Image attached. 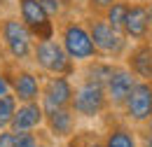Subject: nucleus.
Segmentation results:
<instances>
[{"instance_id": "nucleus-21", "label": "nucleus", "mask_w": 152, "mask_h": 147, "mask_svg": "<svg viewBox=\"0 0 152 147\" xmlns=\"http://www.w3.org/2000/svg\"><path fill=\"white\" fill-rule=\"evenodd\" d=\"M70 147H103V140H98L94 135H87L84 140H82V133H77L70 138Z\"/></svg>"}, {"instance_id": "nucleus-3", "label": "nucleus", "mask_w": 152, "mask_h": 147, "mask_svg": "<svg viewBox=\"0 0 152 147\" xmlns=\"http://www.w3.org/2000/svg\"><path fill=\"white\" fill-rule=\"evenodd\" d=\"M31 65L40 75H66V77H73L77 73V63L66 54V49L58 42V37L35 40Z\"/></svg>"}, {"instance_id": "nucleus-31", "label": "nucleus", "mask_w": 152, "mask_h": 147, "mask_svg": "<svg viewBox=\"0 0 152 147\" xmlns=\"http://www.w3.org/2000/svg\"><path fill=\"white\" fill-rule=\"evenodd\" d=\"M0 52H2V49H0Z\"/></svg>"}, {"instance_id": "nucleus-7", "label": "nucleus", "mask_w": 152, "mask_h": 147, "mask_svg": "<svg viewBox=\"0 0 152 147\" xmlns=\"http://www.w3.org/2000/svg\"><path fill=\"white\" fill-rule=\"evenodd\" d=\"M12 96L19 103H31L42 98V75L33 65H10Z\"/></svg>"}, {"instance_id": "nucleus-18", "label": "nucleus", "mask_w": 152, "mask_h": 147, "mask_svg": "<svg viewBox=\"0 0 152 147\" xmlns=\"http://www.w3.org/2000/svg\"><path fill=\"white\" fill-rule=\"evenodd\" d=\"M17 147H49V135L40 133V131H23V133H14Z\"/></svg>"}, {"instance_id": "nucleus-30", "label": "nucleus", "mask_w": 152, "mask_h": 147, "mask_svg": "<svg viewBox=\"0 0 152 147\" xmlns=\"http://www.w3.org/2000/svg\"><path fill=\"white\" fill-rule=\"evenodd\" d=\"M138 2H143V5H150L152 0H138Z\"/></svg>"}, {"instance_id": "nucleus-9", "label": "nucleus", "mask_w": 152, "mask_h": 147, "mask_svg": "<svg viewBox=\"0 0 152 147\" xmlns=\"http://www.w3.org/2000/svg\"><path fill=\"white\" fill-rule=\"evenodd\" d=\"M75 84L66 75H45L42 79V108H70Z\"/></svg>"}, {"instance_id": "nucleus-22", "label": "nucleus", "mask_w": 152, "mask_h": 147, "mask_svg": "<svg viewBox=\"0 0 152 147\" xmlns=\"http://www.w3.org/2000/svg\"><path fill=\"white\" fill-rule=\"evenodd\" d=\"M12 93V79H10V63L0 65V96Z\"/></svg>"}, {"instance_id": "nucleus-24", "label": "nucleus", "mask_w": 152, "mask_h": 147, "mask_svg": "<svg viewBox=\"0 0 152 147\" xmlns=\"http://www.w3.org/2000/svg\"><path fill=\"white\" fill-rule=\"evenodd\" d=\"M0 147H17L14 131H10V129H2V131H0Z\"/></svg>"}, {"instance_id": "nucleus-13", "label": "nucleus", "mask_w": 152, "mask_h": 147, "mask_svg": "<svg viewBox=\"0 0 152 147\" xmlns=\"http://www.w3.org/2000/svg\"><path fill=\"white\" fill-rule=\"evenodd\" d=\"M45 129V110L40 100H31V103H19V108L12 117L10 131L14 133H23V131H42Z\"/></svg>"}, {"instance_id": "nucleus-1", "label": "nucleus", "mask_w": 152, "mask_h": 147, "mask_svg": "<svg viewBox=\"0 0 152 147\" xmlns=\"http://www.w3.org/2000/svg\"><path fill=\"white\" fill-rule=\"evenodd\" d=\"M35 37L17 14L0 19V49L10 65H31Z\"/></svg>"}, {"instance_id": "nucleus-25", "label": "nucleus", "mask_w": 152, "mask_h": 147, "mask_svg": "<svg viewBox=\"0 0 152 147\" xmlns=\"http://www.w3.org/2000/svg\"><path fill=\"white\" fill-rule=\"evenodd\" d=\"M17 5V0H0V12H7Z\"/></svg>"}, {"instance_id": "nucleus-4", "label": "nucleus", "mask_w": 152, "mask_h": 147, "mask_svg": "<svg viewBox=\"0 0 152 147\" xmlns=\"http://www.w3.org/2000/svg\"><path fill=\"white\" fill-rule=\"evenodd\" d=\"M84 21H87V28L91 33L94 47H96V52H98L101 58H108V61L124 58V54L131 47V42L122 35L119 31H115L101 14H89Z\"/></svg>"}, {"instance_id": "nucleus-12", "label": "nucleus", "mask_w": 152, "mask_h": 147, "mask_svg": "<svg viewBox=\"0 0 152 147\" xmlns=\"http://www.w3.org/2000/svg\"><path fill=\"white\" fill-rule=\"evenodd\" d=\"M124 37L129 42H150L152 28H150V14H148V5L143 2H131L126 21H124Z\"/></svg>"}, {"instance_id": "nucleus-15", "label": "nucleus", "mask_w": 152, "mask_h": 147, "mask_svg": "<svg viewBox=\"0 0 152 147\" xmlns=\"http://www.w3.org/2000/svg\"><path fill=\"white\" fill-rule=\"evenodd\" d=\"M103 147H140L138 133L126 124H113L105 131Z\"/></svg>"}, {"instance_id": "nucleus-16", "label": "nucleus", "mask_w": 152, "mask_h": 147, "mask_svg": "<svg viewBox=\"0 0 152 147\" xmlns=\"http://www.w3.org/2000/svg\"><path fill=\"white\" fill-rule=\"evenodd\" d=\"M115 61H108V58H94V61H89V63H84V70H82V75H84V79H91V82H96V84H103L105 87V82H108V77L113 75L115 70Z\"/></svg>"}, {"instance_id": "nucleus-23", "label": "nucleus", "mask_w": 152, "mask_h": 147, "mask_svg": "<svg viewBox=\"0 0 152 147\" xmlns=\"http://www.w3.org/2000/svg\"><path fill=\"white\" fill-rule=\"evenodd\" d=\"M115 0H87V9H89V14H103L110 5H113Z\"/></svg>"}, {"instance_id": "nucleus-10", "label": "nucleus", "mask_w": 152, "mask_h": 147, "mask_svg": "<svg viewBox=\"0 0 152 147\" xmlns=\"http://www.w3.org/2000/svg\"><path fill=\"white\" fill-rule=\"evenodd\" d=\"M136 82H138V77L122 63H117L115 65L113 75L108 77V82H105V96H108V105L115 108V110H122V105L126 103V98L131 96L133 87H136Z\"/></svg>"}, {"instance_id": "nucleus-5", "label": "nucleus", "mask_w": 152, "mask_h": 147, "mask_svg": "<svg viewBox=\"0 0 152 147\" xmlns=\"http://www.w3.org/2000/svg\"><path fill=\"white\" fill-rule=\"evenodd\" d=\"M108 96H105V87L96 84L91 79H84L75 84V93L70 100V110L77 114V119H96L108 110Z\"/></svg>"}, {"instance_id": "nucleus-20", "label": "nucleus", "mask_w": 152, "mask_h": 147, "mask_svg": "<svg viewBox=\"0 0 152 147\" xmlns=\"http://www.w3.org/2000/svg\"><path fill=\"white\" fill-rule=\"evenodd\" d=\"M40 5L45 7V12H47L49 17L56 21V19H63L66 14H68L73 0H40Z\"/></svg>"}, {"instance_id": "nucleus-27", "label": "nucleus", "mask_w": 152, "mask_h": 147, "mask_svg": "<svg viewBox=\"0 0 152 147\" xmlns=\"http://www.w3.org/2000/svg\"><path fill=\"white\" fill-rule=\"evenodd\" d=\"M148 14H150V28H152V2L148 5Z\"/></svg>"}, {"instance_id": "nucleus-6", "label": "nucleus", "mask_w": 152, "mask_h": 147, "mask_svg": "<svg viewBox=\"0 0 152 147\" xmlns=\"http://www.w3.org/2000/svg\"><path fill=\"white\" fill-rule=\"evenodd\" d=\"M17 17L26 23V28L33 33L35 40L56 37V21L45 12L40 0H17Z\"/></svg>"}, {"instance_id": "nucleus-2", "label": "nucleus", "mask_w": 152, "mask_h": 147, "mask_svg": "<svg viewBox=\"0 0 152 147\" xmlns=\"http://www.w3.org/2000/svg\"><path fill=\"white\" fill-rule=\"evenodd\" d=\"M56 37L63 44L66 54L70 56L77 65H84V63L98 58V52L94 47V40H91V33H89L84 19H77V17L63 19L56 26Z\"/></svg>"}, {"instance_id": "nucleus-17", "label": "nucleus", "mask_w": 152, "mask_h": 147, "mask_svg": "<svg viewBox=\"0 0 152 147\" xmlns=\"http://www.w3.org/2000/svg\"><path fill=\"white\" fill-rule=\"evenodd\" d=\"M129 5H131L129 0H115V2L103 12V14H101V17L105 19L115 31L122 33V31H124V21H126V12H129ZM122 35H124V33H122Z\"/></svg>"}, {"instance_id": "nucleus-8", "label": "nucleus", "mask_w": 152, "mask_h": 147, "mask_svg": "<svg viewBox=\"0 0 152 147\" xmlns=\"http://www.w3.org/2000/svg\"><path fill=\"white\" fill-rule=\"evenodd\" d=\"M122 112H124L126 122H131L136 126L148 124L150 117H152V82L138 79L136 87H133V91H131V96L122 105Z\"/></svg>"}, {"instance_id": "nucleus-19", "label": "nucleus", "mask_w": 152, "mask_h": 147, "mask_svg": "<svg viewBox=\"0 0 152 147\" xmlns=\"http://www.w3.org/2000/svg\"><path fill=\"white\" fill-rule=\"evenodd\" d=\"M17 108H19V100H17L12 93L0 96V131H2V129H10L12 117H14Z\"/></svg>"}, {"instance_id": "nucleus-11", "label": "nucleus", "mask_w": 152, "mask_h": 147, "mask_svg": "<svg viewBox=\"0 0 152 147\" xmlns=\"http://www.w3.org/2000/svg\"><path fill=\"white\" fill-rule=\"evenodd\" d=\"M45 131L52 140H70L77 131V114L70 108H42Z\"/></svg>"}, {"instance_id": "nucleus-28", "label": "nucleus", "mask_w": 152, "mask_h": 147, "mask_svg": "<svg viewBox=\"0 0 152 147\" xmlns=\"http://www.w3.org/2000/svg\"><path fill=\"white\" fill-rule=\"evenodd\" d=\"M145 126H148V133H152V117H150V122H148Z\"/></svg>"}, {"instance_id": "nucleus-29", "label": "nucleus", "mask_w": 152, "mask_h": 147, "mask_svg": "<svg viewBox=\"0 0 152 147\" xmlns=\"http://www.w3.org/2000/svg\"><path fill=\"white\" fill-rule=\"evenodd\" d=\"M2 58H5V56H2V52H0V65H5V63H7V61H2Z\"/></svg>"}, {"instance_id": "nucleus-26", "label": "nucleus", "mask_w": 152, "mask_h": 147, "mask_svg": "<svg viewBox=\"0 0 152 147\" xmlns=\"http://www.w3.org/2000/svg\"><path fill=\"white\" fill-rule=\"evenodd\" d=\"M140 147H152V133H145L143 140H140Z\"/></svg>"}, {"instance_id": "nucleus-14", "label": "nucleus", "mask_w": 152, "mask_h": 147, "mask_svg": "<svg viewBox=\"0 0 152 147\" xmlns=\"http://www.w3.org/2000/svg\"><path fill=\"white\" fill-rule=\"evenodd\" d=\"M124 65L138 79L152 82V42H133L124 54Z\"/></svg>"}]
</instances>
